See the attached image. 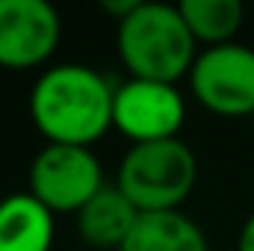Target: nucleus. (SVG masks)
Returning <instances> with one entry per match:
<instances>
[{
  "label": "nucleus",
  "mask_w": 254,
  "mask_h": 251,
  "mask_svg": "<svg viewBox=\"0 0 254 251\" xmlns=\"http://www.w3.org/2000/svg\"><path fill=\"white\" fill-rule=\"evenodd\" d=\"M116 89L89 65L63 63L48 68L30 95V116L48 145L92 148L113 127Z\"/></svg>",
  "instance_id": "f257e3e1"
},
{
  "label": "nucleus",
  "mask_w": 254,
  "mask_h": 251,
  "mask_svg": "<svg viewBox=\"0 0 254 251\" xmlns=\"http://www.w3.org/2000/svg\"><path fill=\"white\" fill-rule=\"evenodd\" d=\"M119 57L130 77L178 83L190 77L198 60V42L178 6L169 3H139V9L116 30Z\"/></svg>",
  "instance_id": "f03ea898"
},
{
  "label": "nucleus",
  "mask_w": 254,
  "mask_h": 251,
  "mask_svg": "<svg viewBox=\"0 0 254 251\" xmlns=\"http://www.w3.org/2000/svg\"><path fill=\"white\" fill-rule=\"evenodd\" d=\"M198 181V160L181 139L130 145L119 163L116 187L139 213L181 210Z\"/></svg>",
  "instance_id": "7ed1b4c3"
},
{
  "label": "nucleus",
  "mask_w": 254,
  "mask_h": 251,
  "mask_svg": "<svg viewBox=\"0 0 254 251\" xmlns=\"http://www.w3.org/2000/svg\"><path fill=\"white\" fill-rule=\"evenodd\" d=\"M104 184V169L92 148L45 145L30 166V195L39 198L54 216L80 213Z\"/></svg>",
  "instance_id": "20e7f679"
},
{
  "label": "nucleus",
  "mask_w": 254,
  "mask_h": 251,
  "mask_svg": "<svg viewBox=\"0 0 254 251\" xmlns=\"http://www.w3.org/2000/svg\"><path fill=\"white\" fill-rule=\"evenodd\" d=\"M190 86L216 116H254V51L240 42L204 48L190 71Z\"/></svg>",
  "instance_id": "39448f33"
},
{
  "label": "nucleus",
  "mask_w": 254,
  "mask_h": 251,
  "mask_svg": "<svg viewBox=\"0 0 254 251\" xmlns=\"http://www.w3.org/2000/svg\"><path fill=\"white\" fill-rule=\"evenodd\" d=\"M187 119L184 95L175 83L130 77L116 86L113 95V127L125 133L133 145L178 139Z\"/></svg>",
  "instance_id": "423d86ee"
},
{
  "label": "nucleus",
  "mask_w": 254,
  "mask_h": 251,
  "mask_svg": "<svg viewBox=\"0 0 254 251\" xmlns=\"http://www.w3.org/2000/svg\"><path fill=\"white\" fill-rule=\"evenodd\" d=\"M63 39L60 12L48 0H0V65L36 68Z\"/></svg>",
  "instance_id": "0eeeda50"
},
{
  "label": "nucleus",
  "mask_w": 254,
  "mask_h": 251,
  "mask_svg": "<svg viewBox=\"0 0 254 251\" xmlns=\"http://www.w3.org/2000/svg\"><path fill=\"white\" fill-rule=\"evenodd\" d=\"M139 210L130 204L116 184H107L80 213H77V231L80 237L95 249H116L122 251L127 237L133 234L139 222Z\"/></svg>",
  "instance_id": "6e6552de"
},
{
  "label": "nucleus",
  "mask_w": 254,
  "mask_h": 251,
  "mask_svg": "<svg viewBox=\"0 0 254 251\" xmlns=\"http://www.w3.org/2000/svg\"><path fill=\"white\" fill-rule=\"evenodd\" d=\"M54 249V213L18 192L0 201V251H51Z\"/></svg>",
  "instance_id": "1a4fd4ad"
},
{
  "label": "nucleus",
  "mask_w": 254,
  "mask_h": 251,
  "mask_svg": "<svg viewBox=\"0 0 254 251\" xmlns=\"http://www.w3.org/2000/svg\"><path fill=\"white\" fill-rule=\"evenodd\" d=\"M122 251H210L204 231L181 210L142 213Z\"/></svg>",
  "instance_id": "9d476101"
},
{
  "label": "nucleus",
  "mask_w": 254,
  "mask_h": 251,
  "mask_svg": "<svg viewBox=\"0 0 254 251\" xmlns=\"http://www.w3.org/2000/svg\"><path fill=\"white\" fill-rule=\"evenodd\" d=\"M178 9L190 27L192 39L210 48L231 45L246 18L240 0H184L178 3Z\"/></svg>",
  "instance_id": "9b49d317"
},
{
  "label": "nucleus",
  "mask_w": 254,
  "mask_h": 251,
  "mask_svg": "<svg viewBox=\"0 0 254 251\" xmlns=\"http://www.w3.org/2000/svg\"><path fill=\"white\" fill-rule=\"evenodd\" d=\"M139 3H142V0H101V9H104L116 24H122V21H127V18L139 9Z\"/></svg>",
  "instance_id": "f8f14e48"
},
{
  "label": "nucleus",
  "mask_w": 254,
  "mask_h": 251,
  "mask_svg": "<svg viewBox=\"0 0 254 251\" xmlns=\"http://www.w3.org/2000/svg\"><path fill=\"white\" fill-rule=\"evenodd\" d=\"M237 251H254V213L246 219V225H243V231H240Z\"/></svg>",
  "instance_id": "ddd939ff"
},
{
  "label": "nucleus",
  "mask_w": 254,
  "mask_h": 251,
  "mask_svg": "<svg viewBox=\"0 0 254 251\" xmlns=\"http://www.w3.org/2000/svg\"><path fill=\"white\" fill-rule=\"evenodd\" d=\"M252 122H254V116H252Z\"/></svg>",
  "instance_id": "4468645a"
}]
</instances>
